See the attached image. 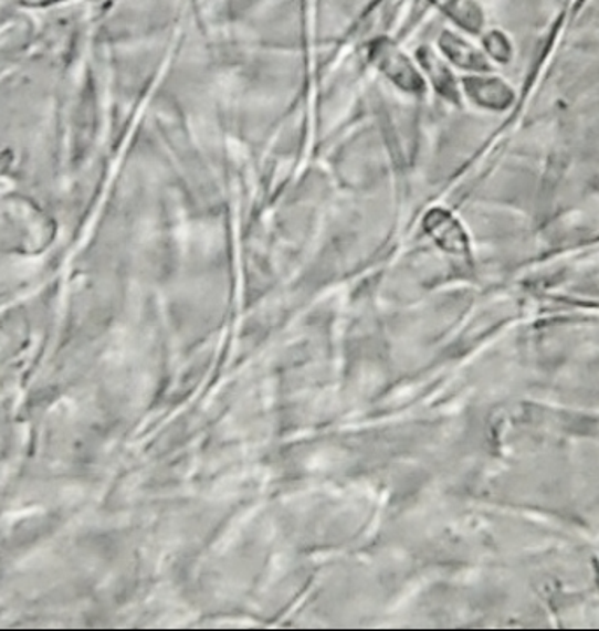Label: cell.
I'll return each mask as SVG.
<instances>
[{"mask_svg":"<svg viewBox=\"0 0 599 631\" xmlns=\"http://www.w3.org/2000/svg\"><path fill=\"white\" fill-rule=\"evenodd\" d=\"M370 56L376 62L377 67L389 80L395 81V85L400 86L401 90H406L410 94H419L424 90V80H422L421 74L416 71L412 62L395 44L380 41V43L371 46Z\"/></svg>","mask_w":599,"mask_h":631,"instance_id":"6da1fadb","label":"cell"},{"mask_svg":"<svg viewBox=\"0 0 599 631\" xmlns=\"http://www.w3.org/2000/svg\"><path fill=\"white\" fill-rule=\"evenodd\" d=\"M424 229L437 239L440 246L449 251H461L466 246L463 229L454 218L443 209H431L424 218Z\"/></svg>","mask_w":599,"mask_h":631,"instance_id":"7a4b0ae2","label":"cell"},{"mask_svg":"<svg viewBox=\"0 0 599 631\" xmlns=\"http://www.w3.org/2000/svg\"><path fill=\"white\" fill-rule=\"evenodd\" d=\"M421 62L427 69L428 76L433 81V85L439 90L440 94L445 95L448 98H458L456 85H454V77L451 76L448 69L443 67L442 62L435 55H431L430 51L421 53Z\"/></svg>","mask_w":599,"mask_h":631,"instance_id":"3957f363","label":"cell"},{"mask_svg":"<svg viewBox=\"0 0 599 631\" xmlns=\"http://www.w3.org/2000/svg\"><path fill=\"white\" fill-rule=\"evenodd\" d=\"M466 92L472 95L473 101H477L482 106H503L502 98H505L502 83L496 81L485 80H469L466 81Z\"/></svg>","mask_w":599,"mask_h":631,"instance_id":"277c9868","label":"cell"},{"mask_svg":"<svg viewBox=\"0 0 599 631\" xmlns=\"http://www.w3.org/2000/svg\"><path fill=\"white\" fill-rule=\"evenodd\" d=\"M443 50L461 67L482 69L485 67L484 60L477 51L466 46L463 41L456 38H448L442 43Z\"/></svg>","mask_w":599,"mask_h":631,"instance_id":"5b68a950","label":"cell"}]
</instances>
